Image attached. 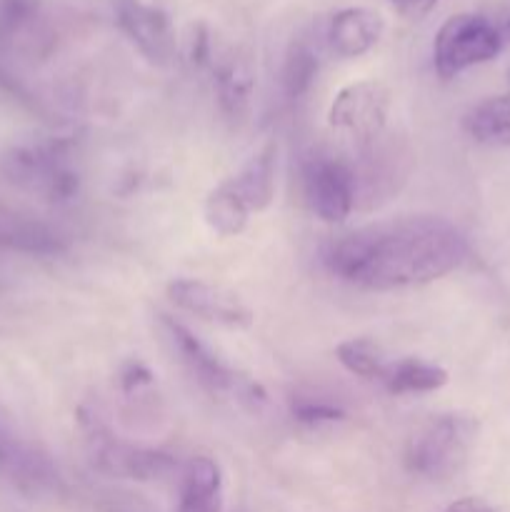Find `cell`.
<instances>
[{
    "mask_svg": "<svg viewBox=\"0 0 510 512\" xmlns=\"http://www.w3.org/2000/svg\"><path fill=\"white\" fill-rule=\"evenodd\" d=\"M470 248L458 225L438 215L378 220L330 245L325 263L335 278L365 290L435 283L458 270Z\"/></svg>",
    "mask_w": 510,
    "mask_h": 512,
    "instance_id": "6da1fadb",
    "label": "cell"
},
{
    "mask_svg": "<svg viewBox=\"0 0 510 512\" xmlns=\"http://www.w3.org/2000/svg\"><path fill=\"white\" fill-rule=\"evenodd\" d=\"M480 423L468 413L433 415L420 425L405 448V468L425 480L458 475L478 443Z\"/></svg>",
    "mask_w": 510,
    "mask_h": 512,
    "instance_id": "7a4b0ae2",
    "label": "cell"
},
{
    "mask_svg": "<svg viewBox=\"0 0 510 512\" xmlns=\"http://www.w3.org/2000/svg\"><path fill=\"white\" fill-rule=\"evenodd\" d=\"M0 178L18 190L40 195L50 203H65L78 193V170L70 163L65 140L10 145L0 155Z\"/></svg>",
    "mask_w": 510,
    "mask_h": 512,
    "instance_id": "3957f363",
    "label": "cell"
},
{
    "mask_svg": "<svg viewBox=\"0 0 510 512\" xmlns=\"http://www.w3.org/2000/svg\"><path fill=\"white\" fill-rule=\"evenodd\" d=\"M505 48L500 25L478 13L450 15L433 40L435 73L443 80L455 78L475 65L490 63Z\"/></svg>",
    "mask_w": 510,
    "mask_h": 512,
    "instance_id": "277c9868",
    "label": "cell"
},
{
    "mask_svg": "<svg viewBox=\"0 0 510 512\" xmlns=\"http://www.w3.org/2000/svg\"><path fill=\"white\" fill-rule=\"evenodd\" d=\"M80 428L85 433V443L90 448L93 465L108 478L138 480V483H153L163 480L178 468L170 453L155 448H140L118 440V435L110 433L108 425L95 413H80Z\"/></svg>",
    "mask_w": 510,
    "mask_h": 512,
    "instance_id": "5b68a950",
    "label": "cell"
},
{
    "mask_svg": "<svg viewBox=\"0 0 510 512\" xmlns=\"http://www.w3.org/2000/svg\"><path fill=\"white\" fill-rule=\"evenodd\" d=\"M163 325L165 330H168L170 343H173L180 360L185 363V368L193 373V378L198 380L208 393L230 395V398H235L238 403L248 405L250 410L263 408L265 390L260 388L255 380H250L248 375L230 368L225 360H220L218 355H215L213 350L188 328V325L180 323V320L163 315Z\"/></svg>",
    "mask_w": 510,
    "mask_h": 512,
    "instance_id": "8992f818",
    "label": "cell"
},
{
    "mask_svg": "<svg viewBox=\"0 0 510 512\" xmlns=\"http://www.w3.org/2000/svg\"><path fill=\"white\" fill-rule=\"evenodd\" d=\"M303 193L323 223H343L358 200V175L338 155L315 153L303 163Z\"/></svg>",
    "mask_w": 510,
    "mask_h": 512,
    "instance_id": "52a82bcc",
    "label": "cell"
},
{
    "mask_svg": "<svg viewBox=\"0 0 510 512\" xmlns=\"http://www.w3.org/2000/svg\"><path fill=\"white\" fill-rule=\"evenodd\" d=\"M390 113V90L380 80H355L335 93L328 123L348 138L375 140L383 133Z\"/></svg>",
    "mask_w": 510,
    "mask_h": 512,
    "instance_id": "ba28073f",
    "label": "cell"
},
{
    "mask_svg": "<svg viewBox=\"0 0 510 512\" xmlns=\"http://www.w3.org/2000/svg\"><path fill=\"white\" fill-rule=\"evenodd\" d=\"M168 298L175 308L195 315L223 328L243 330L253 325V310L243 303L240 295L223 285L198 278H178L168 283Z\"/></svg>",
    "mask_w": 510,
    "mask_h": 512,
    "instance_id": "9c48e42d",
    "label": "cell"
},
{
    "mask_svg": "<svg viewBox=\"0 0 510 512\" xmlns=\"http://www.w3.org/2000/svg\"><path fill=\"white\" fill-rule=\"evenodd\" d=\"M115 20L148 63L170 65L178 53V38L168 13L150 0H118Z\"/></svg>",
    "mask_w": 510,
    "mask_h": 512,
    "instance_id": "30bf717a",
    "label": "cell"
},
{
    "mask_svg": "<svg viewBox=\"0 0 510 512\" xmlns=\"http://www.w3.org/2000/svg\"><path fill=\"white\" fill-rule=\"evenodd\" d=\"M383 33L385 20L378 10L365 8V5H350L330 18L325 43H328L330 53L350 60L370 53L380 43Z\"/></svg>",
    "mask_w": 510,
    "mask_h": 512,
    "instance_id": "8fae6325",
    "label": "cell"
},
{
    "mask_svg": "<svg viewBox=\"0 0 510 512\" xmlns=\"http://www.w3.org/2000/svg\"><path fill=\"white\" fill-rule=\"evenodd\" d=\"M0 473L23 493H40L53 485V468L48 458L30 448L13 430V425L0 415Z\"/></svg>",
    "mask_w": 510,
    "mask_h": 512,
    "instance_id": "7c38bea8",
    "label": "cell"
},
{
    "mask_svg": "<svg viewBox=\"0 0 510 512\" xmlns=\"http://www.w3.org/2000/svg\"><path fill=\"white\" fill-rule=\"evenodd\" d=\"M225 485L218 460L195 455L185 463L175 512H223Z\"/></svg>",
    "mask_w": 510,
    "mask_h": 512,
    "instance_id": "4fadbf2b",
    "label": "cell"
},
{
    "mask_svg": "<svg viewBox=\"0 0 510 512\" xmlns=\"http://www.w3.org/2000/svg\"><path fill=\"white\" fill-rule=\"evenodd\" d=\"M275 165H278V148L275 143L263 145L233 178L225 183L230 185L240 203L248 208V213H263L275 198Z\"/></svg>",
    "mask_w": 510,
    "mask_h": 512,
    "instance_id": "5bb4252c",
    "label": "cell"
},
{
    "mask_svg": "<svg viewBox=\"0 0 510 512\" xmlns=\"http://www.w3.org/2000/svg\"><path fill=\"white\" fill-rule=\"evenodd\" d=\"M215 90H218L220 110L230 120H243L250 110L255 90V73L250 60L240 53L228 55L215 68Z\"/></svg>",
    "mask_w": 510,
    "mask_h": 512,
    "instance_id": "9a60e30c",
    "label": "cell"
},
{
    "mask_svg": "<svg viewBox=\"0 0 510 512\" xmlns=\"http://www.w3.org/2000/svg\"><path fill=\"white\" fill-rule=\"evenodd\" d=\"M380 385L393 395L435 393L443 385H448V370L430 363V360L410 358L408 355V358L390 360Z\"/></svg>",
    "mask_w": 510,
    "mask_h": 512,
    "instance_id": "2e32d148",
    "label": "cell"
},
{
    "mask_svg": "<svg viewBox=\"0 0 510 512\" xmlns=\"http://www.w3.org/2000/svg\"><path fill=\"white\" fill-rule=\"evenodd\" d=\"M463 128L475 143L508 148L510 145V93L480 100L465 113Z\"/></svg>",
    "mask_w": 510,
    "mask_h": 512,
    "instance_id": "e0dca14e",
    "label": "cell"
},
{
    "mask_svg": "<svg viewBox=\"0 0 510 512\" xmlns=\"http://www.w3.org/2000/svg\"><path fill=\"white\" fill-rule=\"evenodd\" d=\"M0 248L28 255H58L68 245L63 235L48 225L23 218H5L0 220Z\"/></svg>",
    "mask_w": 510,
    "mask_h": 512,
    "instance_id": "ac0fdd59",
    "label": "cell"
},
{
    "mask_svg": "<svg viewBox=\"0 0 510 512\" xmlns=\"http://www.w3.org/2000/svg\"><path fill=\"white\" fill-rule=\"evenodd\" d=\"M203 215L208 228L213 233H218L220 238H235V235H240L248 228L250 220L248 208L240 203V198L230 190V185L225 180L208 193Z\"/></svg>",
    "mask_w": 510,
    "mask_h": 512,
    "instance_id": "d6986e66",
    "label": "cell"
},
{
    "mask_svg": "<svg viewBox=\"0 0 510 512\" xmlns=\"http://www.w3.org/2000/svg\"><path fill=\"white\" fill-rule=\"evenodd\" d=\"M320 60L313 45L305 40H295L288 48L283 60V70H280V85L288 100H298L313 88L315 75H318Z\"/></svg>",
    "mask_w": 510,
    "mask_h": 512,
    "instance_id": "ffe728a7",
    "label": "cell"
},
{
    "mask_svg": "<svg viewBox=\"0 0 510 512\" xmlns=\"http://www.w3.org/2000/svg\"><path fill=\"white\" fill-rule=\"evenodd\" d=\"M335 358L343 365L348 373L358 375V378L373 380V383H380L385 375V368H388L390 358L383 353L378 343L368 338H350L345 343H340L335 348Z\"/></svg>",
    "mask_w": 510,
    "mask_h": 512,
    "instance_id": "44dd1931",
    "label": "cell"
},
{
    "mask_svg": "<svg viewBox=\"0 0 510 512\" xmlns=\"http://www.w3.org/2000/svg\"><path fill=\"white\" fill-rule=\"evenodd\" d=\"M290 415L295 423L305 425V428H320V425L340 423L345 418V410L323 398H293Z\"/></svg>",
    "mask_w": 510,
    "mask_h": 512,
    "instance_id": "7402d4cb",
    "label": "cell"
},
{
    "mask_svg": "<svg viewBox=\"0 0 510 512\" xmlns=\"http://www.w3.org/2000/svg\"><path fill=\"white\" fill-rule=\"evenodd\" d=\"M38 13V0H0V38L15 35Z\"/></svg>",
    "mask_w": 510,
    "mask_h": 512,
    "instance_id": "603a6c76",
    "label": "cell"
},
{
    "mask_svg": "<svg viewBox=\"0 0 510 512\" xmlns=\"http://www.w3.org/2000/svg\"><path fill=\"white\" fill-rule=\"evenodd\" d=\"M150 383H153V373H150L148 365L140 363V360H128V363L123 365V370H120V388H123V393H140V390L148 388Z\"/></svg>",
    "mask_w": 510,
    "mask_h": 512,
    "instance_id": "cb8c5ba5",
    "label": "cell"
},
{
    "mask_svg": "<svg viewBox=\"0 0 510 512\" xmlns=\"http://www.w3.org/2000/svg\"><path fill=\"white\" fill-rule=\"evenodd\" d=\"M390 3H393L395 10H398L400 15H405V18L420 20L425 18L440 0H390Z\"/></svg>",
    "mask_w": 510,
    "mask_h": 512,
    "instance_id": "d4e9b609",
    "label": "cell"
},
{
    "mask_svg": "<svg viewBox=\"0 0 510 512\" xmlns=\"http://www.w3.org/2000/svg\"><path fill=\"white\" fill-rule=\"evenodd\" d=\"M443 512H500L498 508L488 503L483 498H460L455 503H450Z\"/></svg>",
    "mask_w": 510,
    "mask_h": 512,
    "instance_id": "484cf974",
    "label": "cell"
},
{
    "mask_svg": "<svg viewBox=\"0 0 510 512\" xmlns=\"http://www.w3.org/2000/svg\"><path fill=\"white\" fill-rule=\"evenodd\" d=\"M500 33H503V40H505V43H508V40H510V18L505 20L503 25H500Z\"/></svg>",
    "mask_w": 510,
    "mask_h": 512,
    "instance_id": "4316f807",
    "label": "cell"
},
{
    "mask_svg": "<svg viewBox=\"0 0 510 512\" xmlns=\"http://www.w3.org/2000/svg\"><path fill=\"white\" fill-rule=\"evenodd\" d=\"M508 83H510V70H508Z\"/></svg>",
    "mask_w": 510,
    "mask_h": 512,
    "instance_id": "83f0119b",
    "label": "cell"
}]
</instances>
